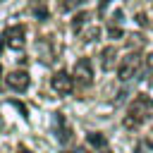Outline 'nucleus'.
Masks as SVG:
<instances>
[{"label":"nucleus","instance_id":"nucleus-1","mask_svg":"<svg viewBox=\"0 0 153 153\" xmlns=\"http://www.w3.org/2000/svg\"><path fill=\"white\" fill-rule=\"evenodd\" d=\"M153 110V98L151 96H136L134 100H131V105L127 108V112H124V120H122V124H124V129H136V127H141L143 122H146V117H148V112Z\"/></svg>","mask_w":153,"mask_h":153},{"label":"nucleus","instance_id":"nucleus-2","mask_svg":"<svg viewBox=\"0 0 153 153\" xmlns=\"http://www.w3.org/2000/svg\"><path fill=\"white\" fill-rule=\"evenodd\" d=\"M141 65H143V57H141L139 53H129V55H124V60H122L120 67H117V79H120V81H129V79H134V76L139 74Z\"/></svg>","mask_w":153,"mask_h":153},{"label":"nucleus","instance_id":"nucleus-3","mask_svg":"<svg viewBox=\"0 0 153 153\" xmlns=\"http://www.w3.org/2000/svg\"><path fill=\"white\" fill-rule=\"evenodd\" d=\"M72 76H74V81H76L79 86H91V84H93V65H91V60H88V57L76 60Z\"/></svg>","mask_w":153,"mask_h":153},{"label":"nucleus","instance_id":"nucleus-4","mask_svg":"<svg viewBox=\"0 0 153 153\" xmlns=\"http://www.w3.org/2000/svg\"><path fill=\"white\" fill-rule=\"evenodd\" d=\"M50 88H53L57 96H69L72 88H74V76L67 74L65 69H62V72H55L53 79H50Z\"/></svg>","mask_w":153,"mask_h":153},{"label":"nucleus","instance_id":"nucleus-5","mask_svg":"<svg viewBox=\"0 0 153 153\" xmlns=\"http://www.w3.org/2000/svg\"><path fill=\"white\" fill-rule=\"evenodd\" d=\"M5 43H7L10 48H14V50H22L24 43H26V29H24V24L10 26V29L5 31Z\"/></svg>","mask_w":153,"mask_h":153},{"label":"nucleus","instance_id":"nucleus-6","mask_svg":"<svg viewBox=\"0 0 153 153\" xmlns=\"http://www.w3.org/2000/svg\"><path fill=\"white\" fill-rule=\"evenodd\" d=\"M5 84H7V88H12V91H26L29 84H31V79H29V72L17 69V72H10V74H7Z\"/></svg>","mask_w":153,"mask_h":153},{"label":"nucleus","instance_id":"nucleus-7","mask_svg":"<svg viewBox=\"0 0 153 153\" xmlns=\"http://www.w3.org/2000/svg\"><path fill=\"white\" fill-rule=\"evenodd\" d=\"M53 127H55V134H57V139H60L62 143H67V141L72 139V129H69V124L65 122L62 115H55V117H53Z\"/></svg>","mask_w":153,"mask_h":153},{"label":"nucleus","instance_id":"nucleus-8","mask_svg":"<svg viewBox=\"0 0 153 153\" xmlns=\"http://www.w3.org/2000/svg\"><path fill=\"white\" fill-rule=\"evenodd\" d=\"M115 55H117V50H115L112 45H108V48H103V50H100V65H103V69H105V72L115 67Z\"/></svg>","mask_w":153,"mask_h":153},{"label":"nucleus","instance_id":"nucleus-9","mask_svg":"<svg viewBox=\"0 0 153 153\" xmlns=\"http://www.w3.org/2000/svg\"><path fill=\"white\" fill-rule=\"evenodd\" d=\"M88 24H91V14H88V12H79V14L72 19V31H74V33H81L84 26H88Z\"/></svg>","mask_w":153,"mask_h":153},{"label":"nucleus","instance_id":"nucleus-10","mask_svg":"<svg viewBox=\"0 0 153 153\" xmlns=\"http://www.w3.org/2000/svg\"><path fill=\"white\" fill-rule=\"evenodd\" d=\"M31 14L36 19H48V5H45V0H33L31 2Z\"/></svg>","mask_w":153,"mask_h":153},{"label":"nucleus","instance_id":"nucleus-11","mask_svg":"<svg viewBox=\"0 0 153 153\" xmlns=\"http://www.w3.org/2000/svg\"><path fill=\"white\" fill-rule=\"evenodd\" d=\"M79 36H81V41H96V38L100 36V26H96V24H88V26H86V29H84Z\"/></svg>","mask_w":153,"mask_h":153},{"label":"nucleus","instance_id":"nucleus-12","mask_svg":"<svg viewBox=\"0 0 153 153\" xmlns=\"http://www.w3.org/2000/svg\"><path fill=\"white\" fill-rule=\"evenodd\" d=\"M134 153H153V141L151 139H139Z\"/></svg>","mask_w":153,"mask_h":153},{"label":"nucleus","instance_id":"nucleus-13","mask_svg":"<svg viewBox=\"0 0 153 153\" xmlns=\"http://www.w3.org/2000/svg\"><path fill=\"white\" fill-rule=\"evenodd\" d=\"M88 143H91V146L103 148V146H105V136H103V134H98V131H93V134H88Z\"/></svg>","mask_w":153,"mask_h":153},{"label":"nucleus","instance_id":"nucleus-14","mask_svg":"<svg viewBox=\"0 0 153 153\" xmlns=\"http://www.w3.org/2000/svg\"><path fill=\"white\" fill-rule=\"evenodd\" d=\"M84 0H60V7L65 10V12H69V10H74V7H79Z\"/></svg>","mask_w":153,"mask_h":153},{"label":"nucleus","instance_id":"nucleus-15","mask_svg":"<svg viewBox=\"0 0 153 153\" xmlns=\"http://www.w3.org/2000/svg\"><path fill=\"white\" fill-rule=\"evenodd\" d=\"M136 22H139V24H143V26H146V24H148V17H146V14H143V12H139V14H136Z\"/></svg>","mask_w":153,"mask_h":153},{"label":"nucleus","instance_id":"nucleus-16","mask_svg":"<svg viewBox=\"0 0 153 153\" xmlns=\"http://www.w3.org/2000/svg\"><path fill=\"white\" fill-rule=\"evenodd\" d=\"M146 67L153 72V53H148V57H146Z\"/></svg>","mask_w":153,"mask_h":153},{"label":"nucleus","instance_id":"nucleus-17","mask_svg":"<svg viewBox=\"0 0 153 153\" xmlns=\"http://www.w3.org/2000/svg\"><path fill=\"white\" fill-rule=\"evenodd\" d=\"M74 153H88V151H86V148H84V146H79V148H76V151H74Z\"/></svg>","mask_w":153,"mask_h":153}]
</instances>
